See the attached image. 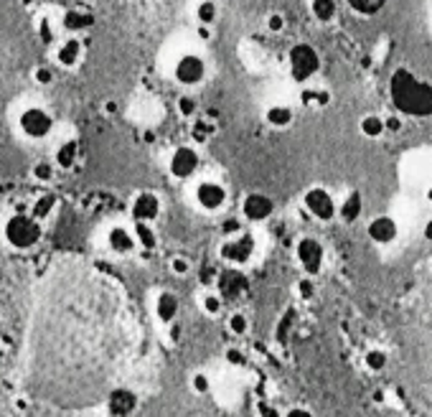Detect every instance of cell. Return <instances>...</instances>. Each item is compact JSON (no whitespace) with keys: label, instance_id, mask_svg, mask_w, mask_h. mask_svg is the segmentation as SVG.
Masks as SVG:
<instances>
[{"label":"cell","instance_id":"52","mask_svg":"<svg viewBox=\"0 0 432 417\" xmlns=\"http://www.w3.org/2000/svg\"><path fill=\"white\" fill-rule=\"evenodd\" d=\"M381 399H384V392L377 390V392H374V402H381Z\"/></svg>","mask_w":432,"mask_h":417},{"label":"cell","instance_id":"26","mask_svg":"<svg viewBox=\"0 0 432 417\" xmlns=\"http://www.w3.org/2000/svg\"><path fill=\"white\" fill-rule=\"evenodd\" d=\"M359 130L361 135H366V138H381V135L386 133V122L384 117H379V115H364L359 122Z\"/></svg>","mask_w":432,"mask_h":417},{"label":"cell","instance_id":"17","mask_svg":"<svg viewBox=\"0 0 432 417\" xmlns=\"http://www.w3.org/2000/svg\"><path fill=\"white\" fill-rule=\"evenodd\" d=\"M361 214H364V196H361V191H348L346 199L339 204V219L346 224H353L361 219Z\"/></svg>","mask_w":432,"mask_h":417},{"label":"cell","instance_id":"53","mask_svg":"<svg viewBox=\"0 0 432 417\" xmlns=\"http://www.w3.org/2000/svg\"><path fill=\"white\" fill-rule=\"evenodd\" d=\"M425 199H427V201H430V204H432V186H430V188H427V191H425Z\"/></svg>","mask_w":432,"mask_h":417},{"label":"cell","instance_id":"48","mask_svg":"<svg viewBox=\"0 0 432 417\" xmlns=\"http://www.w3.org/2000/svg\"><path fill=\"white\" fill-rule=\"evenodd\" d=\"M168 328H171V341H173V344H178V341H181V326H178V321H176L173 326H168Z\"/></svg>","mask_w":432,"mask_h":417},{"label":"cell","instance_id":"22","mask_svg":"<svg viewBox=\"0 0 432 417\" xmlns=\"http://www.w3.org/2000/svg\"><path fill=\"white\" fill-rule=\"evenodd\" d=\"M386 3L389 0H348V8L361 18H374V15H379L384 11Z\"/></svg>","mask_w":432,"mask_h":417},{"label":"cell","instance_id":"4","mask_svg":"<svg viewBox=\"0 0 432 417\" xmlns=\"http://www.w3.org/2000/svg\"><path fill=\"white\" fill-rule=\"evenodd\" d=\"M295 259H298L300 270L315 278L326 270V247L315 237H300L295 245Z\"/></svg>","mask_w":432,"mask_h":417},{"label":"cell","instance_id":"28","mask_svg":"<svg viewBox=\"0 0 432 417\" xmlns=\"http://www.w3.org/2000/svg\"><path fill=\"white\" fill-rule=\"evenodd\" d=\"M226 331L232 333V336H247L249 333V316L242 311L229 313V318H226Z\"/></svg>","mask_w":432,"mask_h":417},{"label":"cell","instance_id":"29","mask_svg":"<svg viewBox=\"0 0 432 417\" xmlns=\"http://www.w3.org/2000/svg\"><path fill=\"white\" fill-rule=\"evenodd\" d=\"M219 18V8L214 0H201L199 6H196V20H199V26H211L216 23Z\"/></svg>","mask_w":432,"mask_h":417},{"label":"cell","instance_id":"33","mask_svg":"<svg viewBox=\"0 0 432 417\" xmlns=\"http://www.w3.org/2000/svg\"><path fill=\"white\" fill-rule=\"evenodd\" d=\"M214 133V122L211 120H196V122H193V130H191V135H193V140H196V143H204V140L209 138V135Z\"/></svg>","mask_w":432,"mask_h":417},{"label":"cell","instance_id":"50","mask_svg":"<svg viewBox=\"0 0 432 417\" xmlns=\"http://www.w3.org/2000/svg\"><path fill=\"white\" fill-rule=\"evenodd\" d=\"M196 34H199V39L209 41V39H211V28H209V26H199V31H196Z\"/></svg>","mask_w":432,"mask_h":417},{"label":"cell","instance_id":"30","mask_svg":"<svg viewBox=\"0 0 432 417\" xmlns=\"http://www.w3.org/2000/svg\"><path fill=\"white\" fill-rule=\"evenodd\" d=\"M295 295H298L300 300H313L315 295H318V285H315V278H310V275H303V278L295 283Z\"/></svg>","mask_w":432,"mask_h":417},{"label":"cell","instance_id":"6","mask_svg":"<svg viewBox=\"0 0 432 417\" xmlns=\"http://www.w3.org/2000/svg\"><path fill=\"white\" fill-rule=\"evenodd\" d=\"M303 206H306V212L310 214L313 219H318V222H333V219L339 217V204L336 199L331 196L328 188L323 186H313L303 193Z\"/></svg>","mask_w":432,"mask_h":417},{"label":"cell","instance_id":"13","mask_svg":"<svg viewBox=\"0 0 432 417\" xmlns=\"http://www.w3.org/2000/svg\"><path fill=\"white\" fill-rule=\"evenodd\" d=\"M160 212H163V204H160L158 193L153 191H140L130 204V214H133L135 222H145V224H153L160 217Z\"/></svg>","mask_w":432,"mask_h":417},{"label":"cell","instance_id":"46","mask_svg":"<svg viewBox=\"0 0 432 417\" xmlns=\"http://www.w3.org/2000/svg\"><path fill=\"white\" fill-rule=\"evenodd\" d=\"M41 36H44V44H51V41H53L51 28H48V20H44V23H41Z\"/></svg>","mask_w":432,"mask_h":417},{"label":"cell","instance_id":"2","mask_svg":"<svg viewBox=\"0 0 432 417\" xmlns=\"http://www.w3.org/2000/svg\"><path fill=\"white\" fill-rule=\"evenodd\" d=\"M41 222L34 214H13L3 226V237L13 250H31L41 242Z\"/></svg>","mask_w":432,"mask_h":417},{"label":"cell","instance_id":"41","mask_svg":"<svg viewBox=\"0 0 432 417\" xmlns=\"http://www.w3.org/2000/svg\"><path fill=\"white\" fill-rule=\"evenodd\" d=\"M34 79L39 82V84H44V86L51 84V82H53V69H48V67H39V69H36V72H34Z\"/></svg>","mask_w":432,"mask_h":417},{"label":"cell","instance_id":"40","mask_svg":"<svg viewBox=\"0 0 432 417\" xmlns=\"http://www.w3.org/2000/svg\"><path fill=\"white\" fill-rule=\"evenodd\" d=\"M257 417H285V412H280L273 402H265V399H262V402L257 404Z\"/></svg>","mask_w":432,"mask_h":417},{"label":"cell","instance_id":"31","mask_svg":"<svg viewBox=\"0 0 432 417\" xmlns=\"http://www.w3.org/2000/svg\"><path fill=\"white\" fill-rule=\"evenodd\" d=\"M191 392L193 394H201V397H204V394H209V392H211V377H209L207 371H193L191 374Z\"/></svg>","mask_w":432,"mask_h":417},{"label":"cell","instance_id":"38","mask_svg":"<svg viewBox=\"0 0 432 417\" xmlns=\"http://www.w3.org/2000/svg\"><path fill=\"white\" fill-rule=\"evenodd\" d=\"M221 232H224L226 237H237V234H242V232H244V229H242V219H237V217L224 219V224H221Z\"/></svg>","mask_w":432,"mask_h":417},{"label":"cell","instance_id":"42","mask_svg":"<svg viewBox=\"0 0 432 417\" xmlns=\"http://www.w3.org/2000/svg\"><path fill=\"white\" fill-rule=\"evenodd\" d=\"M384 122H386V133H402V127H405V122H402V117H399V115L384 117Z\"/></svg>","mask_w":432,"mask_h":417},{"label":"cell","instance_id":"3","mask_svg":"<svg viewBox=\"0 0 432 417\" xmlns=\"http://www.w3.org/2000/svg\"><path fill=\"white\" fill-rule=\"evenodd\" d=\"M287 67H290V77L298 84H306L320 72V53L310 44H295L287 51Z\"/></svg>","mask_w":432,"mask_h":417},{"label":"cell","instance_id":"45","mask_svg":"<svg viewBox=\"0 0 432 417\" xmlns=\"http://www.w3.org/2000/svg\"><path fill=\"white\" fill-rule=\"evenodd\" d=\"M285 417H313V412L308 410V407H300V404H295V407H290V410L285 412Z\"/></svg>","mask_w":432,"mask_h":417},{"label":"cell","instance_id":"27","mask_svg":"<svg viewBox=\"0 0 432 417\" xmlns=\"http://www.w3.org/2000/svg\"><path fill=\"white\" fill-rule=\"evenodd\" d=\"M201 311L207 313L209 318L221 316V311H224V295L221 293H204L201 295Z\"/></svg>","mask_w":432,"mask_h":417},{"label":"cell","instance_id":"1","mask_svg":"<svg viewBox=\"0 0 432 417\" xmlns=\"http://www.w3.org/2000/svg\"><path fill=\"white\" fill-rule=\"evenodd\" d=\"M389 97L402 115L430 117L432 115V84L419 79L410 69H397L389 79Z\"/></svg>","mask_w":432,"mask_h":417},{"label":"cell","instance_id":"10","mask_svg":"<svg viewBox=\"0 0 432 417\" xmlns=\"http://www.w3.org/2000/svg\"><path fill=\"white\" fill-rule=\"evenodd\" d=\"M226 201H229V191L219 181H201L196 186V204H199L201 212L216 214L224 209Z\"/></svg>","mask_w":432,"mask_h":417},{"label":"cell","instance_id":"51","mask_svg":"<svg viewBox=\"0 0 432 417\" xmlns=\"http://www.w3.org/2000/svg\"><path fill=\"white\" fill-rule=\"evenodd\" d=\"M105 113H107V115H114V113H117V105H114V102H107V105H105Z\"/></svg>","mask_w":432,"mask_h":417},{"label":"cell","instance_id":"16","mask_svg":"<svg viewBox=\"0 0 432 417\" xmlns=\"http://www.w3.org/2000/svg\"><path fill=\"white\" fill-rule=\"evenodd\" d=\"M107 247L114 252V255H133L135 247H138V239H135V232L133 229H127V226H112L110 232H107Z\"/></svg>","mask_w":432,"mask_h":417},{"label":"cell","instance_id":"14","mask_svg":"<svg viewBox=\"0 0 432 417\" xmlns=\"http://www.w3.org/2000/svg\"><path fill=\"white\" fill-rule=\"evenodd\" d=\"M216 285L221 288V295H224V298H240V295L247 293V288H249V280H247V275L240 267H229V270L219 272Z\"/></svg>","mask_w":432,"mask_h":417},{"label":"cell","instance_id":"36","mask_svg":"<svg viewBox=\"0 0 432 417\" xmlns=\"http://www.w3.org/2000/svg\"><path fill=\"white\" fill-rule=\"evenodd\" d=\"M34 179L41 181V184L51 181L53 179V163H48V160H41V163H36V166H34Z\"/></svg>","mask_w":432,"mask_h":417},{"label":"cell","instance_id":"23","mask_svg":"<svg viewBox=\"0 0 432 417\" xmlns=\"http://www.w3.org/2000/svg\"><path fill=\"white\" fill-rule=\"evenodd\" d=\"M364 366L366 371H372V374H381V371L389 366V354L379 346H374V349H366L364 354Z\"/></svg>","mask_w":432,"mask_h":417},{"label":"cell","instance_id":"25","mask_svg":"<svg viewBox=\"0 0 432 417\" xmlns=\"http://www.w3.org/2000/svg\"><path fill=\"white\" fill-rule=\"evenodd\" d=\"M310 13L320 23H331L339 13V0H310Z\"/></svg>","mask_w":432,"mask_h":417},{"label":"cell","instance_id":"35","mask_svg":"<svg viewBox=\"0 0 432 417\" xmlns=\"http://www.w3.org/2000/svg\"><path fill=\"white\" fill-rule=\"evenodd\" d=\"M199 113V102H196V97H191V94H183V97H178V115L181 117H193V115Z\"/></svg>","mask_w":432,"mask_h":417},{"label":"cell","instance_id":"21","mask_svg":"<svg viewBox=\"0 0 432 417\" xmlns=\"http://www.w3.org/2000/svg\"><path fill=\"white\" fill-rule=\"evenodd\" d=\"M94 26V15L84 13V11H67L64 13V28L72 31V34H79V31H86V28Z\"/></svg>","mask_w":432,"mask_h":417},{"label":"cell","instance_id":"19","mask_svg":"<svg viewBox=\"0 0 432 417\" xmlns=\"http://www.w3.org/2000/svg\"><path fill=\"white\" fill-rule=\"evenodd\" d=\"M293 120H295L293 107H287V105H273V107H267V113H265V122L277 127V130L290 127L293 125Z\"/></svg>","mask_w":432,"mask_h":417},{"label":"cell","instance_id":"5","mask_svg":"<svg viewBox=\"0 0 432 417\" xmlns=\"http://www.w3.org/2000/svg\"><path fill=\"white\" fill-rule=\"evenodd\" d=\"M254 250H257L254 234L242 232V234H237V237H226V242L219 247V257L224 259L229 267H244L247 262L254 257Z\"/></svg>","mask_w":432,"mask_h":417},{"label":"cell","instance_id":"11","mask_svg":"<svg viewBox=\"0 0 432 417\" xmlns=\"http://www.w3.org/2000/svg\"><path fill=\"white\" fill-rule=\"evenodd\" d=\"M275 214V201L262 191H252L247 193L242 199V219L244 222H252V224H262Z\"/></svg>","mask_w":432,"mask_h":417},{"label":"cell","instance_id":"24","mask_svg":"<svg viewBox=\"0 0 432 417\" xmlns=\"http://www.w3.org/2000/svg\"><path fill=\"white\" fill-rule=\"evenodd\" d=\"M135 239H138V247L153 252L158 247V234H155L153 224H145V222H135Z\"/></svg>","mask_w":432,"mask_h":417},{"label":"cell","instance_id":"9","mask_svg":"<svg viewBox=\"0 0 432 417\" xmlns=\"http://www.w3.org/2000/svg\"><path fill=\"white\" fill-rule=\"evenodd\" d=\"M173 77L183 86H199L207 79V61L199 53H183L173 67Z\"/></svg>","mask_w":432,"mask_h":417},{"label":"cell","instance_id":"20","mask_svg":"<svg viewBox=\"0 0 432 417\" xmlns=\"http://www.w3.org/2000/svg\"><path fill=\"white\" fill-rule=\"evenodd\" d=\"M77 158H79V143L77 140H67V143L59 146V150L53 155V163L59 168H64V171H69V168H74Z\"/></svg>","mask_w":432,"mask_h":417},{"label":"cell","instance_id":"43","mask_svg":"<svg viewBox=\"0 0 432 417\" xmlns=\"http://www.w3.org/2000/svg\"><path fill=\"white\" fill-rule=\"evenodd\" d=\"M216 280H219V272L214 270V267H209V270L204 267V272H201V283H204V285H214Z\"/></svg>","mask_w":432,"mask_h":417},{"label":"cell","instance_id":"49","mask_svg":"<svg viewBox=\"0 0 432 417\" xmlns=\"http://www.w3.org/2000/svg\"><path fill=\"white\" fill-rule=\"evenodd\" d=\"M422 234H425V239H427V242H430V245H432V217L427 219V222H425V226H422Z\"/></svg>","mask_w":432,"mask_h":417},{"label":"cell","instance_id":"8","mask_svg":"<svg viewBox=\"0 0 432 417\" xmlns=\"http://www.w3.org/2000/svg\"><path fill=\"white\" fill-rule=\"evenodd\" d=\"M18 125L23 135L31 140H44L53 133V117L44 110V107H28L18 117Z\"/></svg>","mask_w":432,"mask_h":417},{"label":"cell","instance_id":"34","mask_svg":"<svg viewBox=\"0 0 432 417\" xmlns=\"http://www.w3.org/2000/svg\"><path fill=\"white\" fill-rule=\"evenodd\" d=\"M191 259L183 257V255H176V257H171V272L176 275V278H186V275H191Z\"/></svg>","mask_w":432,"mask_h":417},{"label":"cell","instance_id":"7","mask_svg":"<svg viewBox=\"0 0 432 417\" xmlns=\"http://www.w3.org/2000/svg\"><path fill=\"white\" fill-rule=\"evenodd\" d=\"M201 166V155L196 148L191 146H178L176 150L171 153V160H168V173L173 179L178 181H188L199 173Z\"/></svg>","mask_w":432,"mask_h":417},{"label":"cell","instance_id":"39","mask_svg":"<svg viewBox=\"0 0 432 417\" xmlns=\"http://www.w3.org/2000/svg\"><path fill=\"white\" fill-rule=\"evenodd\" d=\"M282 28H285V15L282 13L267 15V31L270 34H282Z\"/></svg>","mask_w":432,"mask_h":417},{"label":"cell","instance_id":"32","mask_svg":"<svg viewBox=\"0 0 432 417\" xmlns=\"http://www.w3.org/2000/svg\"><path fill=\"white\" fill-rule=\"evenodd\" d=\"M53 209H56V196H53V193H44V196L34 204V212L31 214H34L36 219H44V217H48Z\"/></svg>","mask_w":432,"mask_h":417},{"label":"cell","instance_id":"12","mask_svg":"<svg viewBox=\"0 0 432 417\" xmlns=\"http://www.w3.org/2000/svg\"><path fill=\"white\" fill-rule=\"evenodd\" d=\"M366 234L372 239L374 245L379 247H389L397 242L399 237V224L397 219L392 214H379V217H374L369 224H366Z\"/></svg>","mask_w":432,"mask_h":417},{"label":"cell","instance_id":"54","mask_svg":"<svg viewBox=\"0 0 432 417\" xmlns=\"http://www.w3.org/2000/svg\"><path fill=\"white\" fill-rule=\"evenodd\" d=\"M191 417H201V415H191Z\"/></svg>","mask_w":432,"mask_h":417},{"label":"cell","instance_id":"44","mask_svg":"<svg viewBox=\"0 0 432 417\" xmlns=\"http://www.w3.org/2000/svg\"><path fill=\"white\" fill-rule=\"evenodd\" d=\"M315 100H318V89H303L300 92V102L303 105H315Z\"/></svg>","mask_w":432,"mask_h":417},{"label":"cell","instance_id":"37","mask_svg":"<svg viewBox=\"0 0 432 417\" xmlns=\"http://www.w3.org/2000/svg\"><path fill=\"white\" fill-rule=\"evenodd\" d=\"M224 359H226V364H229V366H244L247 364L244 351L237 349V346H229V349L224 351Z\"/></svg>","mask_w":432,"mask_h":417},{"label":"cell","instance_id":"15","mask_svg":"<svg viewBox=\"0 0 432 417\" xmlns=\"http://www.w3.org/2000/svg\"><path fill=\"white\" fill-rule=\"evenodd\" d=\"M155 318H158L163 326H173L176 321H178V313H181V300L178 295L173 290H163L158 293V298H155Z\"/></svg>","mask_w":432,"mask_h":417},{"label":"cell","instance_id":"47","mask_svg":"<svg viewBox=\"0 0 432 417\" xmlns=\"http://www.w3.org/2000/svg\"><path fill=\"white\" fill-rule=\"evenodd\" d=\"M328 102H331V92H326V89H318V100H315V105L326 107Z\"/></svg>","mask_w":432,"mask_h":417},{"label":"cell","instance_id":"18","mask_svg":"<svg viewBox=\"0 0 432 417\" xmlns=\"http://www.w3.org/2000/svg\"><path fill=\"white\" fill-rule=\"evenodd\" d=\"M81 51H84V46H81L79 39H67L56 49V61L64 69H74L81 61Z\"/></svg>","mask_w":432,"mask_h":417}]
</instances>
